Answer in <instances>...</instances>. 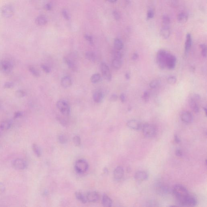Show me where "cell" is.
I'll return each mask as SVG.
<instances>
[{"mask_svg": "<svg viewBox=\"0 0 207 207\" xmlns=\"http://www.w3.org/2000/svg\"><path fill=\"white\" fill-rule=\"evenodd\" d=\"M173 193L181 206L189 195L187 189L180 185L174 186L173 189Z\"/></svg>", "mask_w": 207, "mask_h": 207, "instance_id": "cell-1", "label": "cell"}, {"mask_svg": "<svg viewBox=\"0 0 207 207\" xmlns=\"http://www.w3.org/2000/svg\"><path fill=\"white\" fill-rule=\"evenodd\" d=\"M168 53L164 50H160L157 55V62L160 69L163 70L166 67V60Z\"/></svg>", "mask_w": 207, "mask_h": 207, "instance_id": "cell-2", "label": "cell"}, {"mask_svg": "<svg viewBox=\"0 0 207 207\" xmlns=\"http://www.w3.org/2000/svg\"><path fill=\"white\" fill-rule=\"evenodd\" d=\"M56 106L59 111L65 116H68L71 112V108L68 102L64 100H60L56 103Z\"/></svg>", "mask_w": 207, "mask_h": 207, "instance_id": "cell-3", "label": "cell"}, {"mask_svg": "<svg viewBox=\"0 0 207 207\" xmlns=\"http://www.w3.org/2000/svg\"><path fill=\"white\" fill-rule=\"evenodd\" d=\"M88 163L85 160L80 159L76 162L75 165V169L77 173L83 174L85 173L88 170Z\"/></svg>", "mask_w": 207, "mask_h": 207, "instance_id": "cell-4", "label": "cell"}, {"mask_svg": "<svg viewBox=\"0 0 207 207\" xmlns=\"http://www.w3.org/2000/svg\"><path fill=\"white\" fill-rule=\"evenodd\" d=\"M142 132L145 136L152 138L155 136L157 130L153 125L148 124H144L142 126Z\"/></svg>", "mask_w": 207, "mask_h": 207, "instance_id": "cell-5", "label": "cell"}, {"mask_svg": "<svg viewBox=\"0 0 207 207\" xmlns=\"http://www.w3.org/2000/svg\"><path fill=\"white\" fill-rule=\"evenodd\" d=\"M1 14L4 18H11L13 15L14 10L13 6L11 4L5 5L3 6L0 9Z\"/></svg>", "mask_w": 207, "mask_h": 207, "instance_id": "cell-6", "label": "cell"}, {"mask_svg": "<svg viewBox=\"0 0 207 207\" xmlns=\"http://www.w3.org/2000/svg\"><path fill=\"white\" fill-rule=\"evenodd\" d=\"M101 72L103 74L104 78L108 81H110L112 80V75L109 68L105 62H102L101 64Z\"/></svg>", "mask_w": 207, "mask_h": 207, "instance_id": "cell-7", "label": "cell"}, {"mask_svg": "<svg viewBox=\"0 0 207 207\" xmlns=\"http://www.w3.org/2000/svg\"><path fill=\"white\" fill-rule=\"evenodd\" d=\"M12 63L7 60L1 61L0 62V69L6 73H10L13 69Z\"/></svg>", "mask_w": 207, "mask_h": 207, "instance_id": "cell-8", "label": "cell"}, {"mask_svg": "<svg viewBox=\"0 0 207 207\" xmlns=\"http://www.w3.org/2000/svg\"><path fill=\"white\" fill-rule=\"evenodd\" d=\"M177 63V58L175 56L168 54L166 60V67L169 70H173L175 68Z\"/></svg>", "mask_w": 207, "mask_h": 207, "instance_id": "cell-9", "label": "cell"}, {"mask_svg": "<svg viewBox=\"0 0 207 207\" xmlns=\"http://www.w3.org/2000/svg\"><path fill=\"white\" fill-rule=\"evenodd\" d=\"M13 167L18 170H22L26 167V163L24 160L22 159H16L13 161Z\"/></svg>", "mask_w": 207, "mask_h": 207, "instance_id": "cell-10", "label": "cell"}, {"mask_svg": "<svg viewBox=\"0 0 207 207\" xmlns=\"http://www.w3.org/2000/svg\"><path fill=\"white\" fill-rule=\"evenodd\" d=\"M87 201L90 203H96L100 199V195L96 191H90L87 192L86 194Z\"/></svg>", "mask_w": 207, "mask_h": 207, "instance_id": "cell-11", "label": "cell"}, {"mask_svg": "<svg viewBox=\"0 0 207 207\" xmlns=\"http://www.w3.org/2000/svg\"><path fill=\"white\" fill-rule=\"evenodd\" d=\"M181 119L183 122L187 124L192 123L193 121V117L192 114L188 111L183 112L181 115Z\"/></svg>", "mask_w": 207, "mask_h": 207, "instance_id": "cell-12", "label": "cell"}, {"mask_svg": "<svg viewBox=\"0 0 207 207\" xmlns=\"http://www.w3.org/2000/svg\"><path fill=\"white\" fill-rule=\"evenodd\" d=\"M127 125L129 128L135 130H140L142 126L139 121L136 120H130L127 122Z\"/></svg>", "mask_w": 207, "mask_h": 207, "instance_id": "cell-13", "label": "cell"}, {"mask_svg": "<svg viewBox=\"0 0 207 207\" xmlns=\"http://www.w3.org/2000/svg\"><path fill=\"white\" fill-rule=\"evenodd\" d=\"M197 204V200L194 197L189 194L183 203L182 206L188 207L195 206Z\"/></svg>", "mask_w": 207, "mask_h": 207, "instance_id": "cell-14", "label": "cell"}, {"mask_svg": "<svg viewBox=\"0 0 207 207\" xmlns=\"http://www.w3.org/2000/svg\"><path fill=\"white\" fill-rule=\"evenodd\" d=\"M124 168L121 166H118L114 171V178L116 181H120L124 177Z\"/></svg>", "mask_w": 207, "mask_h": 207, "instance_id": "cell-15", "label": "cell"}, {"mask_svg": "<svg viewBox=\"0 0 207 207\" xmlns=\"http://www.w3.org/2000/svg\"><path fill=\"white\" fill-rule=\"evenodd\" d=\"M148 174L143 171H138L135 174V179L138 181H143L148 179Z\"/></svg>", "mask_w": 207, "mask_h": 207, "instance_id": "cell-16", "label": "cell"}, {"mask_svg": "<svg viewBox=\"0 0 207 207\" xmlns=\"http://www.w3.org/2000/svg\"><path fill=\"white\" fill-rule=\"evenodd\" d=\"M103 98V93L101 90H96L93 92V99L95 103H101Z\"/></svg>", "mask_w": 207, "mask_h": 207, "instance_id": "cell-17", "label": "cell"}, {"mask_svg": "<svg viewBox=\"0 0 207 207\" xmlns=\"http://www.w3.org/2000/svg\"><path fill=\"white\" fill-rule=\"evenodd\" d=\"M61 84L65 88L70 87L72 84V79L71 77L68 76L63 77L61 81Z\"/></svg>", "mask_w": 207, "mask_h": 207, "instance_id": "cell-18", "label": "cell"}, {"mask_svg": "<svg viewBox=\"0 0 207 207\" xmlns=\"http://www.w3.org/2000/svg\"><path fill=\"white\" fill-rule=\"evenodd\" d=\"M192 43V36L190 33H187L186 36L185 43V51L186 53L189 52Z\"/></svg>", "mask_w": 207, "mask_h": 207, "instance_id": "cell-19", "label": "cell"}, {"mask_svg": "<svg viewBox=\"0 0 207 207\" xmlns=\"http://www.w3.org/2000/svg\"><path fill=\"white\" fill-rule=\"evenodd\" d=\"M48 22L47 18L44 15H40L38 16L35 19V23L37 25L44 26Z\"/></svg>", "mask_w": 207, "mask_h": 207, "instance_id": "cell-20", "label": "cell"}, {"mask_svg": "<svg viewBox=\"0 0 207 207\" xmlns=\"http://www.w3.org/2000/svg\"><path fill=\"white\" fill-rule=\"evenodd\" d=\"M161 36L164 39L169 38L170 35V30L169 27H163L161 30Z\"/></svg>", "mask_w": 207, "mask_h": 207, "instance_id": "cell-21", "label": "cell"}, {"mask_svg": "<svg viewBox=\"0 0 207 207\" xmlns=\"http://www.w3.org/2000/svg\"><path fill=\"white\" fill-rule=\"evenodd\" d=\"M102 203L104 207H111L112 204V200L108 195L104 194L102 198Z\"/></svg>", "mask_w": 207, "mask_h": 207, "instance_id": "cell-22", "label": "cell"}, {"mask_svg": "<svg viewBox=\"0 0 207 207\" xmlns=\"http://www.w3.org/2000/svg\"><path fill=\"white\" fill-rule=\"evenodd\" d=\"M177 20L180 23H185L188 20V15L185 12H182L179 13L177 16Z\"/></svg>", "mask_w": 207, "mask_h": 207, "instance_id": "cell-23", "label": "cell"}, {"mask_svg": "<svg viewBox=\"0 0 207 207\" xmlns=\"http://www.w3.org/2000/svg\"><path fill=\"white\" fill-rule=\"evenodd\" d=\"M63 61L64 63L68 66V68L71 69L72 71L75 72L77 71V66L73 61L66 57L63 58Z\"/></svg>", "mask_w": 207, "mask_h": 207, "instance_id": "cell-24", "label": "cell"}, {"mask_svg": "<svg viewBox=\"0 0 207 207\" xmlns=\"http://www.w3.org/2000/svg\"><path fill=\"white\" fill-rule=\"evenodd\" d=\"M12 122L10 121H4L0 123V128L2 130H6L11 128Z\"/></svg>", "mask_w": 207, "mask_h": 207, "instance_id": "cell-25", "label": "cell"}, {"mask_svg": "<svg viewBox=\"0 0 207 207\" xmlns=\"http://www.w3.org/2000/svg\"><path fill=\"white\" fill-rule=\"evenodd\" d=\"M114 48L116 50H121L124 48V43L122 40L119 38H116L114 39Z\"/></svg>", "mask_w": 207, "mask_h": 207, "instance_id": "cell-26", "label": "cell"}, {"mask_svg": "<svg viewBox=\"0 0 207 207\" xmlns=\"http://www.w3.org/2000/svg\"><path fill=\"white\" fill-rule=\"evenodd\" d=\"M75 195L76 198L81 203L85 204L87 202L86 196H85L81 192L77 191L75 193Z\"/></svg>", "mask_w": 207, "mask_h": 207, "instance_id": "cell-27", "label": "cell"}, {"mask_svg": "<svg viewBox=\"0 0 207 207\" xmlns=\"http://www.w3.org/2000/svg\"><path fill=\"white\" fill-rule=\"evenodd\" d=\"M122 61L121 59L114 58L112 61V66L115 69L119 70L122 66Z\"/></svg>", "mask_w": 207, "mask_h": 207, "instance_id": "cell-28", "label": "cell"}, {"mask_svg": "<svg viewBox=\"0 0 207 207\" xmlns=\"http://www.w3.org/2000/svg\"><path fill=\"white\" fill-rule=\"evenodd\" d=\"M85 56L88 60L90 61L91 62H95L96 59V55L93 52H87L85 53Z\"/></svg>", "mask_w": 207, "mask_h": 207, "instance_id": "cell-29", "label": "cell"}, {"mask_svg": "<svg viewBox=\"0 0 207 207\" xmlns=\"http://www.w3.org/2000/svg\"><path fill=\"white\" fill-rule=\"evenodd\" d=\"M32 150L36 156L40 157L42 155V151L40 147L37 144H34L32 146Z\"/></svg>", "mask_w": 207, "mask_h": 207, "instance_id": "cell-30", "label": "cell"}, {"mask_svg": "<svg viewBox=\"0 0 207 207\" xmlns=\"http://www.w3.org/2000/svg\"><path fill=\"white\" fill-rule=\"evenodd\" d=\"M171 22V20L169 16L167 15H164L162 19L163 27H169Z\"/></svg>", "mask_w": 207, "mask_h": 207, "instance_id": "cell-31", "label": "cell"}, {"mask_svg": "<svg viewBox=\"0 0 207 207\" xmlns=\"http://www.w3.org/2000/svg\"><path fill=\"white\" fill-rule=\"evenodd\" d=\"M101 75L100 74H94L91 76L90 80L93 83H96L99 82L101 79Z\"/></svg>", "mask_w": 207, "mask_h": 207, "instance_id": "cell-32", "label": "cell"}, {"mask_svg": "<svg viewBox=\"0 0 207 207\" xmlns=\"http://www.w3.org/2000/svg\"><path fill=\"white\" fill-rule=\"evenodd\" d=\"M157 191L161 194H165L169 193L170 190L169 188L166 187V186H161L159 187H158Z\"/></svg>", "mask_w": 207, "mask_h": 207, "instance_id": "cell-33", "label": "cell"}, {"mask_svg": "<svg viewBox=\"0 0 207 207\" xmlns=\"http://www.w3.org/2000/svg\"><path fill=\"white\" fill-rule=\"evenodd\" d=\"M29 71L34 76L36 77H38L40 76L39 72L33 66H30L28 68Z\"/></svg>", "mask_w": 207, "mask_h": 207, "instance_id": "cell-34", "label": "cell"}, {"mask_svg": "<svg viewBox=\"0 0 207 207\" xmlns=\"http://www.w3.org/2000/svg\"><path fill=\"white\" fill-rule=\"evenodd\" d=\"M160 83V81L159 80H153L149 84V86L151 88H155L159 85Z\"/></svg>", "mask_w": 207, "mask_h": 207, "instance_id": "cell-35", "label": "cell"}, {"mask_svg": "<svg viewBox=\"0 0 207 207\" xmlns=\"http://www.w3.org/2000/svg\"><path fill=\"white\" fill-rule=\"evenodd\" d=\"M59 142L62 144H66L68 142V139L65 135L63 134L60 135L58 137Z\"/></svg>", "mask_w": 207, "mask_h": 207, "instance_id": "cell-36", "label": "cell"}, {"mask_svg": "<svg viewBox=\"0 0 207 207\" xmlns=\"http://www.w3.org/2000/svg\"><path fill=\"white\" fill-rule=\"evenodd\" d=\"M200 48L202 49V55L204 57L206 58L207 56V47L206 44H202L200 45Z\"/></svg>", "mask_w": 207, "mask_h": 207, "instance_id": "cell-37", "label": "cell"}, {"mask_svg": "<svg viewBox=\"0 0 207 207\" xmlns=\"http://www.w3.org/2000/svg\"><path fill=\"white\" fill-rule=\"evenodd\" d=\"M73 142L74 144L77 147L80 146L81 143V139L80 137L78 136H75L73 138Z\"/></svg>", "mask_w": 207, "mask_h": 207, "instance_id": "cell-38", "label": "cell"}, {"mask_svg": "<svg viewBox=\"0 0 207 207\" xmlns=\"http://www.w3.org/2000/svg\"><path fill=\"white\" fill-rule=\"evenodd\" d=\"M15 95L19 98H22L26 96V93L22 90H18L15 92Z\"/></svg>", "mask_w": 207, "mask_h": 207, "instance_id": "cell-39", "label": "cell"}, {"mask_svg": "<svg viewBox=\"0 0 207 207\" xmlns=\"http://www.w3.org/2000/svg\"><path fill=\"white\" fill-rule=\"evenodd\" d=\"M167 80V82L170 84L174 85L177 82V79L174 76H170L168 78Z\"/></svg>", "mask_w": 207, "mask_h": 207, "instance_id": "cell-40", "label": "cell"}, {"mask_svg": "<svg viewBox=\"0 0 207 207\" xmlns=\"http://www.w3.org/2000/svg\"><path fill=\"white\" fill-rule=\"evenodd\" d=\"M142 99L143 101L145 103H147L149 102V94L148 91H146L144 92L142 96Z\"/></svg>", "mask_w": 207, "mask_h": 207, "instance_id": "cell-41", "label": "cell"}, {"mask_svg": "<svg viewBox=\"0 0 207 207\" xmlns=\"http://www.w3.org/2000/svg\"><path fill=\"white\" fill-rule=\"evenodd\" d=\"M41 68L43 69V71L46 73H49L51 72L50 68H49L48 66H46L45 64H41Z\"/></svg>", "mask_w": 207, "mask_h": 207, "instance_id": "cell-42", "label": "cell"}, {"mask_svg": "<svg viewBox=\"0 0 207 207\" xmlns=\"http://www.w3.org/2000/svg\"><path fill=\"white\" fill-rule=\"evenodd\" d=\"M114 58L121 60L122 58V54L121 52L117 50L114 53Z\"/></svg>", "mask_w": 207, "mask_h": 207, "instance_id": "cell-43", "label": "cell"}, {"mask_svg": "<svg viewBox=\"0 0 207 207\" xmlns=\"http://www.w3.org/2000/svg\"><path fill=\"white\" fill-rule=\"evenodd\" d=\"M84 38L87 41L90 43L91 45H93L94 44V42H93V39L92 37H91V36L88 35H85L84 36Z\"/></svg>", "mask_w": 207, "mask_h": 207, "instance_id": "cell-44", "label": "cell"}, {"mask_svg": "<svg viewBox=\"0 0 207 207\" xmlns=\"http://www.w3.org/2000/svg\"><path fill=\"white\" fill-rule=\"evenodd\" d=\"M4 87L6 89H11L14 86V84L13 83L10 82H6L4 85Z\"/></svg>", "mask_w": 207, "mask_h": 207, "instance_id": "cell-45", "label": "cell"}, {"mask_svg": "<svg viewBox=\"0 0 207 207\" xmlns=\"http://www.w3.org/2000/svg\"><path fill=\"white\" fill-rule=\"evenodd\" d=\"M154 16V13L153 10L149 9L147 11V17L149 19H152Z\"/></svg>", "mask_w": 207, "mask_h": 207, "instance_id": "cell-46", "label": "cell"}, {"mask_svg": "<svg viewBox=\"0 0 207 207\" xmlns=\"http://www.w3.org/2000/svg\"><path fill=\"white\" fill-rule=\"evenodd\" d=\"M62 15H63V18H65L66 20H69L70 19V17H69V15H68V12H67V11L63 9L62 11Z\"/></svg>", "mask_w": 207, "mask_h": 207, "instance_id": "cell-47", "label": "cell"}, {"mask_svg": "<svg viewBox=\"0 0 207 207\" xmlns=\"http://www.w3.org/2000/svg\"><path fill=\"white\" fill-rule=\"evenodd\" d=\"M118 99V96L116 94H112L110 97L109 100L110 102H115Z\"/></svg>", "mask_w": 207, "mask_h": 207, "instance_id": "cell-48", "label": "cell"}, {"mask_svg": "<svg viewBox=\"0 0 207 207\" xmlns=\"http://www.w3.org/2000/svg\"><path fill=\"white\" fill-rule=\"evenodd\" d=\"M112 14H113L115 20H118L120 19V14L116 11H114L113 12H112Z\"/></svg>", "mask_w": 207, "mask_h": 207, "instance_id": "cell-49", "label": "cell"}, {"mask_svg": "<svg viewBox=\"0 0 207 207\" xmlns=\"http://www.w3.org/2000/svg\"><path fill=\"white\" fill-rule=\"evenodd\" d=\"M5 190V186L3 183L0 182V194H3Z\"/></svg>", "mask_w": 207, "mask_h": 207, "instance_id": "cell-50", "label": "cell"}, {"mask_svg": "<svg viewBox=\"0 0 207 207\" xmlns=\"http://www.w3.org/2000/svg\"><path fill=\"white\" fill-rule=\"evenodd\" d=\"M23 113L22 112L18 111L16 112L14 114V118L15 119H18L20 118L21 116H22Z\"/></svg>", "mask_w": 207, "mask_h": 207, "instance_id": "cell-51", "label": "cell"}, {"mask_svg": "<svg viewBox=\"0 0 207 207\" xmlns=\"http://www.w3.org/2000/svg\"><path fill=\"white\" fill-rule=\"evenodd\" d=\"M120 99L122 103H124L126 102V95L124 93H122L120 96Z\"/></svg>", "mask_w": 207, "mask_h": 207, "instance_id": "cell-52", "label": "cell"}, {"mask_svg": "<svg viewBox=\"0 0 207 207\" xmlns=\"http://www.w3.org/2000/svg\"><path fill=\"white\" fill-rule=\"evenodd\" d=\"M176 155L178 157H181L183 155V152H182L181 150L180 149H177L176 151Z\"/></svg>", "mask_w": 207, "mask_h": 207, "instance_id": "cell-53", "label": "cell"}, {"mask_svg": "<svg viewBox=\"0 0 207 207\" xmlns=\"http://www.w3.org/2000/svg\"><path fill=\"white\" fill-rule=\"evenodd\" d=\"M45 8L46 10L50 11L52 9V6L51 5V4L48 3H47L45 5Z\"/></svg>", "mask_w": 207, "mask_h": 207, "instance_id": "cell-54", "label": "cell"}, {"mask_svg": "<svg viewBox=\"0 0 207 207\" xmlns=\"http://www.w3.org/2000/svg\"><path fill=\"white\" fill-rule=\"evenodd\" d=\"M138 58V54L136 53H134L132 57V59L133 60H136Z\"/></svg>", "mask_w": 207, "mask_h": 207, "instance_id": "cell-55", "label": "cell"}, {"mask_svg": "<svg viewBox=\"0 0 207 207\" xmlns=\"http://www.w3.org/2000/svg\"><path fill=\"white\" fill-rule=\"evenodd\" d=\"M58 120L60 122L61 124H62L63 126L66 125V121L64 119H62V118H61L60 117H58Z\"/></svg>", "mask_w": 207, "mask_h": 207, "instance_id": "cell-56", "label": "cell"}, {"mask_svg": "<svg viewBox=\"0 0 207 207\" xmlns=\"http://www.w3.org/2000/svg\"><path fill=\"white\" fill-rule=\"evenodd\" d=\"M174 140H175V142H176L177 143H179L180 142H181L179 138V137L178 136H177V135H175V136H174Z\"/></svg>", "mask_w": 207, "mask_h": 207, "instance_id": "cell-57", "label": "cell"}, {"mask_svg": "<svg viewBox=\"0 0 207 207\" xmlns=\"http://www.w3.org/2000/svg\"><path fill=\"white\" fill-rule=\"evenodd\" d=\"M125 77H126V78L127 80L130 79V73H126V75H125Z\"/></svg>", "mask_w": 207, "mask_h": 207, "instance_id": "cell-58", "label": "cell"}, {"mask_svg": "<svg viewBox=\"0 0 207 207\" xmlns=\"http://www.w3.org/2000/svg\"><path fill=\"white\" fill-rule=\"evenodd\" d=\"M107 1L111 3H114L116 2L117 0H106Z\"/></svg>", "mask_w": 207, "mask_h": 207, "instance_id": "cell-59", "label": "cell"}, {"mask_svg": "<svg viewBox=\"0 0 207 207\" xmlns=\"http://www.w3.org/2000/svg\"><path fill=\"white\" fill-rule=\"evenodd\" d=\"M204 111H205V114H206V116L207 115V108H206L204 107Z\"/></svg>", "mask_w": 207, "mask_h": 207, "instance_id": "cell-60", "label": "cell"}, {"mask_svg": "<svg viewBox=\"0 0 207 207\" xmlns=\"http://www.w3.org/2000/svg\"><path fill=\"white\" fill-rule=\"evenodd\" d=\"M2 130H1V128H0V136H1V135L2 134Z\"/></svg>", "mask_w": 207, "mask_h": 207, "instance_id": "cell-61", "label": "cell"}]
</instances>
